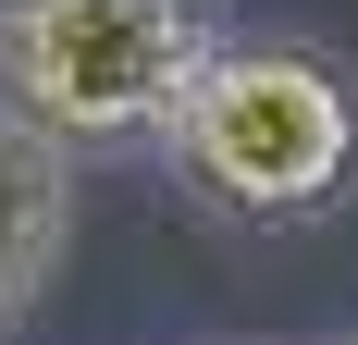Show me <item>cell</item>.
<instances>
[{
	"mask_svg": "<svg viewBox=\"0 0 358 345\" xmlns=\"http://www.w3.org/2000/svg\"><path fill=\"white\" fill-rule=\"evenodd\" d=\"M210 74L198 0H0V87L50 148L99 136H173L185 87Z\"/></svg>",
	"mask_w": 358,
	"mask_h": 345,
	"instance_id": "cell-1",
	"label": "cell"
},
{
	"mask_svg": "<svg viewBox=\"0 0 358 345\" xmlns=\"http://www.w3.org/2000/svg\"><path fill=\"white\" fill-rule=\"evenodd\" d=\"M50 247H62V161L37 124H0V321L37 296Z\"/></svg>",
	"mask_w": 358,
	"mask_h": 345,
	"instance_id": "cell-3",
	"label": "cell"
},
{
	"mask_svg": "<svg viewBox=\"0 0 358 345\" xmlns=\"http://www.w3.org/2000/svg\"><path fill=\"white\" fill-rule=\"evenodd\" d=\"M173 161L248 222H296L322 210L358 161V99L346 74L309 50H210V74L173 111Z\"/></svg>",
	"mask_w": 358,
	"mask_h": 345,
	"instance_id": "cell-2",
	"label": "cell"
}]
</instances>
